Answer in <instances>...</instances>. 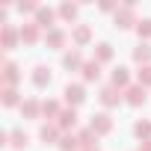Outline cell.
<instances>
[{
	"mask_svg": "<svg viewBox=\"0 0 151 151\" xmlns=\"http://www.w3.org/2000/svg\"><path fill=\"white\" fill-rule=\"evenodd\" d=\"M39 139H42L45 145H59V139H62V133H59V124H56V122H47V124H42V127H39Z\"/></svg>",
	"mask_w": 151,
	"mask_h": 151,
	"instance_id": "6da1fadb",
	"label": "cell"
},
{
	"mask_svg": "<svg viewBox=\"0 0 151 151\" xmlns=\"http://www.w3.org/2000/svg\"><path fill=\"white\" fill-rule=\"evenodd\" d=\"M89 130H92L95 136H104V133H110V130H113V119H110L107 113H98V116H92Z\"/></svg>",
	"mask_w": 151,
	"mask_h": 151,
	"instance_id": "7a4b0ae2",
	"label": "cell"
},
{
	"mask_svg": "<svg viewBox=\"0 0 151 151\" xmlns=\"http://www.w3.org/2000/svg\"><path fill=\"white\" fill-rule=\"evenodd\" d=\"M62 95H65V101H68L71 107H77V104H83V101H86V89H83L80 83H68Z\"/></svg>",
	"mask_w": 151,
	"mask_h": 151,
	"instance_id": "3957f363",
	"label": "cell"
},
{
	"mask_svg": "<svg viewBox=\"0 0 151 151\" xmlns=\"http://www.w3.org/2000/svg\"><path fill=\"white\" fill-rule=\"evenodd\" d=\"M130 24H136V18H133V3H124V6L116 12V27H119V30H127Z\"/></svg>",
	"mask_w": 151,
	"mask_h": 151,
	"instance_id": "277c9868",
	"label": "cell"
},
{
	"mask_svg": "<svg viewBox=\"0 0 151 151\" xmlns=\"http://www.w3.org/2000/svg\"><path fill=\"white\" fill-rule=\"evenodd\" d=\"M62 65H65L68 71H83V65H86V62H83V56H80V50L74 47V50H68V53L62 56Z\"/></svg>",
	"mask_w": 151,
	"mask_h": 151,
	"instance_id": "5b68a950",
	"label": "cell"
},
{
	"mask_svg": "<svg viewBox=\"0 0 151 151\" xmlns=\"http://www.w3.org/2000/svg\"><path fill=\"white\" fill-rule=\"evenodd\" d=\"M124 95H127L124 101H127L130 107H139V104H145V98H148V95H145V86H139V83H136V86H127Z\"/></svg>",
	"mask_w": 151,
	"mask_h": 151,
	"instance_id": "8992f818",
	"label": "cell"
},
{
	"mask_svg": "<svg viewBox=\"0 0 151 151\" xmlns=\"http://www.w3.org/2000/svg\"><path fill=\"white\" fill-rule=\"evenodd\" d=\"M18 80H21V68L6 59V62H3V83H6V86H15Z\"/></svg>",
	"mask_w": 151,
	"mask_h": 151,
	"instance_id": "52a82bcc",
	"label": "cell"
},
{
	"mask_svg": "<svg viewBox=\"0 0 151 151\" xmlns=\"http://www.w3.org/2000/svg\"><path fill=\"white\" fill-rule=\"evenodd\" d=\"M53 21H56V12H53V9H47V6H39V12H36V24H39V27L53 30Z\"/></svg>",
	"mask_w": 151,
	"mask_h": 151,
	"instance_id": "ba28073f",
	"label": "cell"
},
{
	"mask_svg": "<svg viewBox=\"0 0 151 151\" xmlns=\"http://www.w3.org/2000/svg\"><path fill=\"white\" fill-rule=\"evenodd\" d=\"M65 30H59V27H53V30H47V36H45V42H47V47H53V50H59L62 45H65Z\"/></svg>",
	"mask_w": 151,
	"mask_h": 151,
	"instance_id": "9c48e42d",
	"label": "cell"
},
{
	"mask_svg": "<svg viewBox=\"0 0 151 151\" xmlns=\"http://www.w3.org/2000/svg\"><path fill=\"white\" fill-rule=\"evenodd\" d=\"M122 101V89H116V86H104L101 89V104L104 107H116Z\"/></svg>",
	"mask_w": 151,
	"mask_h": 151,
	"instance_id": "30bf717a",
	"label": "cell"
},
{
	"mask_svg": "<svg viewBox=\"0 0 151 151\" xmlns=\"http://www.w3.org/2000/svg\"><path fill=\"white\" fill-rule=\"evenodd\" d=\"M39 113H42V104H39L36 98L21 101V116H24V119H39Z\"/></svg>",
	"mask_w": 151,
	"mask_h": 151,
	"instance_id": "8fae6325",
	"label": "cell"
},
{
	"mask_svg": "<svg viewBox=\"0 0 151 151\" xmlns=\"http://www.w3.org/2000/svg\"><path fill=\"white\" fill-rule=\"evenodd\" d=\"M33 83H36L39 89H45V86L50 83V68H47V65H36V68H33Z\"/></svg>",
	"mask_w": 151,
	"mask_h": 151,
	"instance_id": "7c38bea8",
	"label": "cell"
},
{
	"mask_svg": "<svg viewBox=\"0 0 151 151\" xmlns=\"http://www.w3.org/2000/svg\"><path fill=\"white\" fill-rule=\"evenodd\" d=\"M18 39H21V30H15L12 24H6V27H3V47L12 50V47L18 45Z\"/></svg>",
	"mask_w": 151,
	"mask_h": 151,
	"instance_id": "4fadbf2b",
	"label": "cell"
},
{
	"mask_svg": "<svg viewBox=\"0 0 151 151\" xmlns=\"http://www.w3.org/2000/svg\"><path fill=\"white\" fill-rule=\"evenodd\" d=\"M9 145H12V148H27V145H30V136H27V130H21V127L9 130Z\"/></svg>",
	"mask_w": 151,
	"mask_h": 151,
	"instance_id": "5bb4252c",
	"label": "cell"
},
{
	"mask_svg": "<svg viewBox=\"0 0 151 151\" xmlns=\"http://www.w3.org/2000/svg\"><path fill=\"white\" fill-rule=\"evenodd\" d=\"M98 77H101V62H98V59H89V62L83 65V80L92 83V80H98Z\"/></svg>",
	"mask_w": 151,
	"mask_h": 151,
	"instance_id": "9a60e30c",
	"label": "cell"
},
{
	"mask_svg": "<svg viewBox=\"0 0 151 151\" xmlns=\"http://www.w3.org/2000/svg\"><path fill=\"white\" fill-rule=\"evenodd\" d=\"M56 124H59V130H68V127L77 124V113H74V107H71V110H62L59 119H56Z\"/></svg>",
	"mask_w": 151,
	"mask_h": 151,
	"instance_id": "2e32d148",
	"label": "cell"
},
{
	"mask_svg": "<svg viewBox=\"0 0 151 151\" xmlns=\"http://www.w3.org/2000/svg\"><path fill=\"white\" fill-rule=\"evenodd\" d=\"M21 42H27V45H36V42H39V24H36V21L21 27Z\"/></svg>",
	"mask_w": 151,
	"mask_h": 151,
	"instance_id": "e0dca14e",
	"label": "cell"
},
{
	"mask_svg": "<svg viewBox=\"0 0 151 151\" xmlns=\"http://www.w3.org/2000/svg\"><path fill=\"white\" fill-rule=\"evenodd\" d=\"M127 83H130L127 68H124V65H116V68H113V86H116V89H122V86H127Z\"/></svg>",
	"mask_w": 151,
	"mask_h": 151,
	"instance_id": "ac0fdd59",
	"label": "cell"
},
{
	"mask_svg": "<svg viewBox=\"0 0 151 151\" xmlns=\"http://www.w3.org/2000/svg\"><path fill=\"white\" fill-rule=\"evenodd\" d=\"M71 39L77 42V45H86V42L92 39V30H89V24H80V27H74V30H71Z\"/></svg>",
	"mask_w": 151,
	"mask_h": 151,
	"instance_id": "d6986e66",
	"label": "cell"
},
{
	"mask_svg": "<svg viewBox=\"0 0 151 151\" xmlns=\"http://www.w3.org/2000/svg\"><path fill=\"white\" fill-rule=\"evenodd\" d=\"M59 148H62V151H77V148H80V136H74V133H62Z\"/></svg>",
	"mask_w": 151,
	"mask_h": 151,
	"instance_id": "ffe728a7",
	"label": "cell"
},
{
	"mask_svg": "<svg viewBox=\"0 0 151 151\" xmlns=\"http://www.w3.org/2000/svg\"><path fill=\"white\" fill-rule=\"evenodd\" d=\"M133 59L142 62V65H148V59H151V45H145V42L136 45V47H133Z\"/></svg>",
	"mask_w": 151,
	"mask_h": 151,
	"instance_id": "44dd1931",
	"label": "cell"
},
{
	"mask_svg": "<svg viewBox=\"0 0 151 151\" xmlns=\"http://www.w3.org/2000/svg\"><path fill=\"white\" fill-rule=\"evenodd\" d=\"M95 59H98V62H110V59H113V45L101 42V45L95 47Z\"/></svg>",
	"mask_w": 151,
	"mask_h": 151,
	"instance_id": "7402d4cb",
	"label": "cell"
},
{
	"mask_svg": "<svg viewBox=\"0 0 151 151\" xmlns=\"http://www.w3.org/2000/svg\"><path fill=\"white\" fill-rule=\"evenodd\" d=\"M59 101H42V116H47V119H59Z\"/></svg>",
	"mask_w": 151,
	"mask_h": 151,
	"instance_id": "603a6c76",
	"label": "cell"
},
{
	"mask_svg": "<svg viewBox=\"0 0 151 151\" xmlns=\"http://www.w3.org/2000/svg\"><path fill=\"white\" fill-rule=\"evenodd\" d=\"M133 133H136L142 142H148V136H151V122H145V119L136 122V124H133Z\"/></svg>",
	"mask_w": 151,
	"mask_h": 151,
	"instance_id": "cb8c5ba5",
	"label": "cell"
},
{
	"mask_svg": "<svg viewBox=\"0 0 151 151\" xmlns=\"http://www.w3.org/2000/svg\"><path fill=\"white\" fill-rule=\"evenodd\" d=\"M18 104V89L15 86H6L3 89V107H15Z\"/></svg>",
	"mask_w": 151,
	"mask_h": 151,
	"instance_id": "d4e9b609",
	"label": "cell"
},
{
	"mask_svg": "<svg viewBox=\"0 0 151 151\" xmlns=\"http://www.w3.org/2000/svg\"><path fill=\"white\" fill-rule=\"evenodd\" d=\"M136 80H139V86H151V65H142L136 71Z\"/></svg>",
	"mask_w": 151,
	"mask_h": 151,
	"instance_id": "484cf974",
	"label": "cell"
},
{
	"mask_svg": "<svg viewBox=\"0 0 151 151\" xmlns=\"http://www.w3.org/2000/svg\"><path fill=\"white\" fill-rule=\"evenodd\" d=\"M59 15H62L65 21H74V18H77V6H74V3H62V6H59Z\"/></svg>",
	"mask_w": 151,
	"mask_h": 151,
	"instance_id": "4316f807",
	"label": "cell"
},
{
	"mask_svg": "<svg viewBox=\"0 0 151 151\" xmlns=\"http://www.w3.org/2000/svg\"><path fill=\"white\" fill-rule=\"evenodd\" d=\"M136 33H139L142 39H148V36H151V18H142V21H136Z\"/></svg>",
	"mask_w": 151,
	"mask_h": 151,
	"instance_id": "83f0119b",
	"label": "cell"
},
{
	"mask_svg": "<svg viewBox=\"0 0 151 151\" xmlns=\"http://www.w3.org/2000/svg\"><path fill=\"white\" fill-rule=\"evenodd\" d=\"M18 12H39V3H33V0H24V3H18Z\"/></svg>",
	"mask_w": 151,
	"mask_h": 151,
	"instance_id": "f1b7e54d",
	"label": "cell"
},
{
	"mask_svg": "<svg viewBox=\"0 0 151 151\" xmlns=\"http://www.w3.org/2000/svg\"><path fill=\"white\" fill-rule=\"evenodd\" d=\"M139 151H151V142H145V145H142V148H139Z\"/></svg>",
	"mask_w": 151,
	"mask_h": 151,
	"instance_id": "f546056e",
	"label": "cell"
},
{
	"mask_svg": "<svg viewBox=\"0 0 151 151\" xmlns=\"http://www.w3.org/2000/svg\"><path fill=\"white\" fill-rule=\"evenodd\" d=\"M80 151H98V148H80Z\"/></svg>",
	"mask_w": 151,
	"mask_h": 151,
	"instance_id": "4dcf8cb0",
	"label": "cell"
}]
</instances>
